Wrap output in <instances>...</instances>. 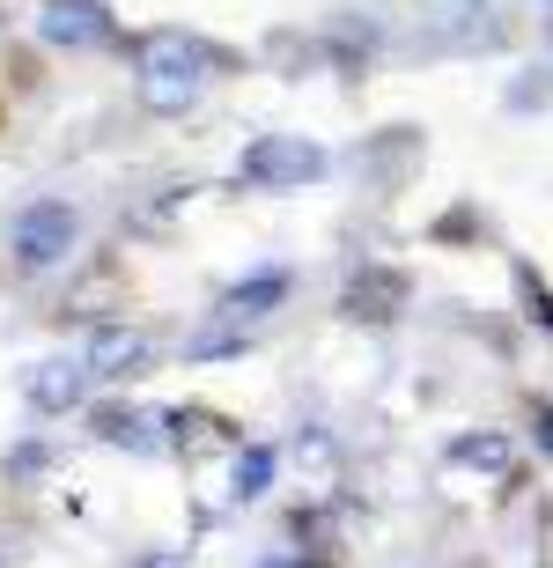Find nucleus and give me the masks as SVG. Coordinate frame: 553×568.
I'll return each mask as SVG.
<instances>
[{"label":"nucleus","instance_id":"f257e3e1","mask_svg":"<svg viewBox=\"0 0 553 568\" xmlns=\"http://www.w3.org/2000/svg\"><path fill=\"white\" fill-rule=\"evenodd\" d=\"M325 170V148H310V141H296V133H266V141H252L244 148V163H236V178L244 185H303V178H318Z\"/></svg>","mask_w":553,"mask_h":568},{"label":"nucleus","instance_id":"f03ea898","mask_svg":"<svg viewBox=\"0 0 553 568\" xmlns=\"http://www.w3.org/2000/svg\"><path fill=\"white\" fill-rule=\"evenodd\" d=\"M66 244H74V214H66L60 200H44V207L16 214V252H22V266H52Z\"/></svg>","mask_w":553,"mask_h":568},{"label":"nucleus","instance_id":"7ed1b4c3","mask_svg":"<svg viewBox=\"0 0 553 568\" xmlns=\"http://www.w3.org/2000/svg\"><path fill=\"white\" fill-rule=\"evenodd\" d=\"M38 30L52 44H119V30H111V16L96 8V0H44Z\"/></svg>","mask_w":553,"mask_h":568},{"label":"nucleus","instance_id":"20e7f679","mask_svg":"<svg viewBox=\"0 0 553 568\" xmlns=\"http://www.w3.org/2000/svg\"><path fill=\"white\" fill-rule=\"evenodd\" d=\"M141 362H149V339L141 333L104 325V333L89 339V369H96V377H141Z\"/></svg>","mask_w":553,"mask_h":568},{"label":"nucleus","instance_id":"39448f33","mask_svg":"<svg viewBox=\"0 0 553 568\" xmlns=\"http://www.w3.org/2000/svg\"><path fill=\"white\" fill-rule=\"evenodd\" d=\"M89 377H96L89 362H44L38 377H30V399H38L44 414H60V406L82 399V384H89Z\"/></svg>","mask_w":553,"mask_h":568},{"label":"nucleus","instance_id":"423d86ee","mask_svg":"<svg viewBox=\"0 0 553 568\" xmlns=\"http://www.w3.org/2000/svg\"><path fill=\"white\" fill-rule=\"evenodd\" d=\"M280 295H288V274H258V281H244V288H229V311L258 317V303H280Z\"/></svg>","mask_w":553,"mask_h":568},{"label":"nucleus","instance_id":"0eeeda50","mask_svg":"<svg viewBox=\"0 0 553 568\" xmlns=\"http://www.w3.org/2000/svg\"><path fill=\"white\" fill-rule=\"evenodd\" d=\"M266 473H274V450H252V458H236V495H266Z\"/></svg>","mask_w":553,"mask_h":568},{"label":"nucleus","instance_id":"6e6552de","mask_svg":"<svg viewBox=\"0 0 553 568\" xmlns=\"http://www.w3.org/2000/svg\"><path fill=\"white\" fill-rule=\"evenodd\" d=\"M450 458H458V465H494V473H502V465H510V443H494V436H488V443H472V436H465L458 450H450Z\"/></svg>","mask_w":553,"mask_h":568},{"label":"nucleus","instance_id":"1a4fd4ad","mask_svg":"<svg viewBox=\"0 0 553 568\" xmlns=\"http://www.w3.org/2000/svg\"><path fill=\"white\" fill-rule=\"evenodd\" d=\"M539 436H546V450H553V406H539Z\"/></svg>","mask_w":553,"mask_h":568}]
</instances>
